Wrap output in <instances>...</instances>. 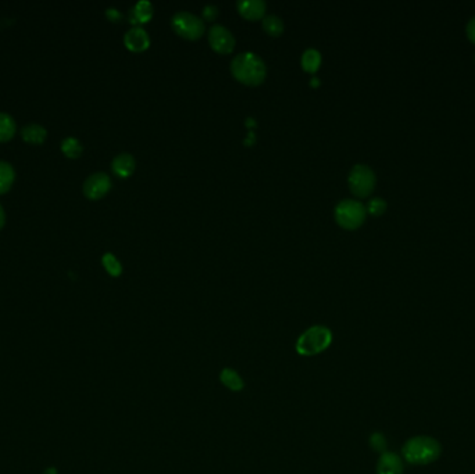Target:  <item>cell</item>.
I'll return each instance as SVG.
<instances>
[{
    "label": "cell",
    "instance_id": "obj_1",
    "mask_svg": "<svg viewBox=\"0 0 475 474\" xmlns=\"http://www.w3.org/2000/svg\"><path fill=\"white\" fill-rule=\"evenodd\" d=\"M231 73L238 81L250 87H256L264 81L267 69L260 56L252 52H245L232 59Z\"/></svg>",
    "mask_w": 475,
    "mask_h": 474
},
{
    "label": "cell",
    "instance_id": "obj_2",
    "mask_svg": "<svg viewBox=\"0 0 475 474\" xmlns=\"http://www.w3.org/2000/svg\"><path fill=\"white\" fill-rule=\"evenodd\" d=\"M440 443L428 435L413 437L401 448V455L410 464H429L440 456Z\"/></svg>",
    "mask_w": 475,
    "mask_h": 474
},
{
    "label": "cell",
    "instance_id": "obj_3",
    "mask_svg": "<svg viewBox=\"0 0 475 474\" xmlns=\"http://www.w3.org/2000/svg\"><path fill=\"white\" fill-rule=\"evenodd\" d=\"M332 342V332L324 325L307 328L296 342V350L302 356H314L324 352Z\"/></svg>",
    "mask_w": 475,
    "mask_h": 474
},
{
    "label": "cell",
    "instance_id": "obj_4",
    "mask_svg": "<svg viewBox=\"0 0 475 474\" xmlns=\"http://www.w3.org/2000/svg\"><path fill=\"white\" fill-rule=\"evenodd\" d=\"M365 214V206L361 202L353 199H345L335 208V220L340 227L346 230L359 228L364 223Z\"/></svg>",
    "mask_w": 475,
    "mask_h": 474
},
{
    "label": "cell",
    "instance_id": "obj_5",
    "mask_svg": "<svg viewBox=\"0 0 475 474\" xmlns=\"http://www.w3.org/2000/svg\"><path fill=\"white\" fill-rule=\"evenodd\" d=\"M171 26L185 40L195 41L205 34V22L189 12H177L171 19Z\"/></svg>",
    "mask_w": 475,
    "mask_h": 474
},
{
    "label": "cell",
    "instance_id": "obj_6",
    "mask_svg": "<svg viewBox=\"0 0 475 474\" xmlns=\"http://www.w3.org/2000/svg\"><path fill=\"white\" fill-rule=\"evenodd\" d=\"M375 174L367 164H356L349 174V185L352 192L359 198L368 196L375 187Z\"/></svg>",
    "mask_w": 475,
    "mask_h": 474
},
{
    "label": "cell",
    "instance_id": "obj_7",
    "mask_svg": "<svg viewBox=\"0 0 475 474\" xmlns=\"http://www.w3.org/2000/svg\"><path fill=\"white\" fill-rule=\"evenodd\" d=\"M209 42L210 46L221 55H228L235 48V38L230 30L224 26H213L209 31Z\"/></svg>",
    "mask_w": 475,
    "mask_h": 474
},
{
    "label": "cell",
    "instance_id": "obj_8",
    "mask_svg": "<svg viewBox=\"0 0 475 474\" xmlns=\"http://www.w3.org/2000/svg\"><path fill=\"white\" fill-rule=\"evenodd\" d=\"M112 188V180L106 173H94L84 183V194L87 198L96 201L103 198Z\"/></svg>",
    "mask_w": 475,
    "mask_h": 474
},
{
    "label": "cell",
    "instance_id": "obj_9",
    "mask_svg": "<svg viewBox=\"0 0 475 474\" xmlns=\"http://www.w3.org/2000/svg\"><path fill=\"white\" fill-rule=\"evenodd\" d=\"M126 46L132 52H144L150 45V38L142 27H132L124 35Z\"/></svg>",
    "mask_w": 475,
    "mask_h": 474
},
{
    "label": "cell",
    "instance_id": "obj_10",
    "mask_svg": "<svg viewBox=\"0 0 475 474\" xmlns=\"http://www.w3.org/2000/svg\"><path fill=\"white\" fill-rule=\"evenodd\" d=\"M404 466L400 459L393 452H383L377 463V474H403Z\"/></svg>",
    "mask_w": 475,
    "mask_h": 474
},
{
    "label": "cell",
    "instance_id": "obj_11",
    "mask_svg": "<svg viewBox=\"0 0 475 474\" xmlns=\"http://www.w3.org/2000/svg\"><path fill=\"white\" fill-rule=\"evenodd\" d=\"M239 13L248 20H259L266 13V2L263 0H242L236 3Z\"/></svg>",
    "mask_w": 475,
    "mask_h": 474
},
{
    "label": "cell",
    "instance_id": "obj_12",
    "mask_svg": "<svg viewBox=\"0 0 475 474\" xmlns=\"http://www.w3.org/2000/svg\"><path fill=\"white\" fill-rule=\"evenodd\" d=\"M135 166H137V162L134 156L130 153H120L112 162V170L114 171L116 176L121 178L130 177L135 171Z\"/></svg>",
    "mask_w": 475,
    "mask_h": 474
},
{
    "label": "cell",
    "instance_id": "obj_13",
    "mask_svg": "<svg viewBox=\"0 0 475 474\" xmlns=\"http://www.w3.org/2000/svg\"><path fill=\"white\" fill-rule=\"evenodd\" d=\"M153 16V5L148 0H141L131 10H130V20L132 24H144L148 23Z\"/></svg>",
    "mask_w": 475,
    "mask_h": 474
},
{
    "label": "cell",
    "instance_id": "obj_14",
    "mask_svg": "<svg viewBox=\"0 0 475 474\" xmlns=\"http://www.w3.org/2000/svg\"><path fill=\"white\" fill-rule=\"evenodd\" d=\"M21 135L24 138V141L30 142V144H42L46 137H48V131L45 127L35 124V123H30L27 126L23 127L21 130Z\"/></svg>",
    "mask_w": 475,
    "mask_h": 474
},
{
    "label": "cell",
    "instance_id": "obj_15",
    "mask_svg": "<svg viewBox=\"0 0 475 474\" xmlns=\"http://www.w3.org/2000/svg\"><path fill=\"white\" fill-rule=\"evenodd\" d=\"M16 180L15 167L5 160H0V194L8 192Z\"/></svg>",
    "mask_w": 475,
    "mask_h": 474
},
{
    "label": "cell",
    "instance_id": "obj_16",
    "mask_svg": "<svg viewBox=\"0 0 475 474\" xmlns=\"http://www.w3.org/2000/svg\"><path fill=\"white\" fill-rule=\"evenodd\" d=\"M17 124L15 119L5 112H0V142H6L12 139L16 134Z\"/></svg>",
    "mask_w": 475,
    "mask_h": 474
},
{
    "label": "cell",
    "instance_id": "obj_17",
    "mask_svg": "<svg viewBox=\"0 0 475 474\" xmlns=\"http://www.w3.org/2000/svg\"><path fill=\"white\" fill-rule=\"evenodd\" d=\"M220 380L231 391H241L245 387V382H243L242 377L235 370H232V369H224L221 371Z\"/></svg>",
    "mask_w": 475,
    "mask_h": 474
},
{
    "label": "cell",
    "instance_id": "obj_18",
    "mask_svg": "<svg viewBox=\"0 0 475 474\" xmlns=\"http://www.w3.org/2000/svg\"><path fill=\"white\" fill-rule=\"evenodd\" d=\"M321 65V53L316 49H307L302 55V67L307 73H316Z\"/></svg>",
    "mask_w": 475,
    "mask_h": 474
},
{
    "label": "cell",
    "instance_id": "obj_19",
    "mask_svg": "<svg viewBox=\"0 0 475 474\" xmlns=\"http://www.w3.org/2000/svg\"><path fill=\"white\" fill-rule=\"evenodd\" d=\"M62 151L67 158L77 159L81 156L84 148H83V144L80 139H77L74 137H69V138L62 141Z\"/></svg>",
    "mask_w": 475,
    "mask_h": 474
},
{
    "label": "cell",
    "instance_id": "obj_20",
    "mask_svg": "<svg viewBox=\"0 0 475 474\" xmlns=\"http://www.w3.org/2000/svg\"><path fill=\"white\" fill-rule=\"evenodd\" d=\"M263 28H264V31H266L268 35L278 37V35H281L282 31H284V22H282L278 16L270 15V16H266V17H264V20H263Z\"/></svg>",
    "mask_w": 475,
    "mask_h": 474
},
{
    "label": "cell",
    "instance_id": "obj_21",
    "mask_svg": "<svg viewBox=\"0 0 475 474\" xmlns=\"http://www.w3.org/2000/svg\"><path fill=\"white\" fill-rule=\"evenodd\" d=\"M102 263L105 269L107 270V273L113 277H119L123 273V266L113 253H105L102 257Z\"/></svg>",
    "mask_w": 475,
    "mask_h": 474
},
{
    "label": "cell",
    "instance_id": "obj_22",
    "mask_svg": "<svg viewBox=\"0 0 475 474\" xmlns=\"http://www.w3.org/2000/svg\"><path fill=\"white\" fill-rule=\"evenodd\" d=\"M386 202L382 198H372L368 203H367V212L371 213L372 216H381L385 210H386Z\"/></svg>",
    "mask_w": 475,
    "mask_h": 474
},
{
    "label": "cell",
    "instance_id": "obj_23",
    "mask_svg": "<svg viewBox=\"0 0 475 474\" xmlns=\"http://www.w3.org/2000/svg\"><path fill=\"white\" fill-rule=\"evenodd\" d=\"M370 445L377 452H386V439L381 432H375L370 438Z\"/></svg>",
    "mask_w": 475,
    "mask_h": 474
},
{
    "label": "cell",
    "instance_id": "obj_24",
    "mask_svg": "<svg viewBox=\"0 0 475 474\" xmlns=\"http://www.w3.org/2000/svg\"><path fill=\"white\" fill-rule=\"evenodd\" d=\"M218 16V9L213 5H207L205 9H203V17L209 22H213L216 17Z\"/></svg>",
    "mask_w": 475,
    "mask_h": 474
},
{
    "label": "cell",
    "instance_id": "obj_25",
    "mask_svg": "<svg viewBox=\"0 0 475 474\" xmlns=\"http://www.w3.org/2000/svg\"><path fill=\"white\" fill-rule=\"evenodd\" d=\"M465 33H467L468 40H469L471 42L475 44V16H472V17L468 20V23H467V26H465Z\"/></svg>",
    "mask_w": 475,
    "mask_h": 474
},
{
    "label": "cell",
    "instance_id": "obj_26",
    "mask_svg": "<svg viewBox=\"0 0 475 474\" xmlns=\"http://www.w3.org/2000/svg\"><path fill=\"white\" fill-rule=\"evenodd\" d=\"M106 16H107V19H109L110 22H113V23H119V22L123 19L121 12H119V10L114 9V8L107 9V10H106Z\"/></svg>",
    "mask_w": 475,
    "mask_h": 474
},
{
    "label": "cell",
    "instance_id": "obj_27",
    "mask_svg": "<svg viewBox=\"0 0 475 474\" xmlns=\"http://www.w3.org/2000/svg\"><path fill=\"white\" fill-rule=\"evenodd\" d=\"M5 223H6V213H5L3 206L0 205V228H3Z\"/></svg>",
    "mask_w": 475,
    "mask_h": 474
},
{
    "label": "cell",
    "instance_id": "obj_28",
    "mask_svg": "<svg viewBox=\"0 0 475 474\" xmlns=\"http://www.w3.org/2000/svg\"><path fill=\"white\" fill-rule=\"evenodd\" d=\"M318 84H320V83H318V80H314V78L311 80V85H316V87H317Z\"/></svg>",
    "mask_w": 475,
    "mask_h": 474
}]
</instances>
